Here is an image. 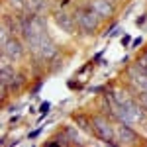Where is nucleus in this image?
Returning a JSON list of instances; mask_svg holds the SVG:
<instances>
[{
  "label": "nucleus",
  "mask_w": 147,
  "mask_h": 147,
  "mask_svg": "<svg viewBox=\"0 0 147 147\" xmlns=\"http://www.w3.org/2000/svg\"><path fill=\"white\" fill-rule=\"evenodd\" d=\"M75 22H77V28L84 35H92V34H96V30L100 26V18L88 6H80L79 10L75 12Z\"/></svg>",
  "instance_id": "obj_1"
},
{
  "label": "nucleus",
  "mask_w": 147,
  "mask_h": 147,
  "mask_svg": "<svg viewBox=\"0 0 147 147\" xmlns=\"http://www.w3.org/2000/svg\"><path fill=\"white\" fill-rule=\"evenodd\" d=\"M92 125H94V136L100 141L108 143V145H116V127L110 124V120L102 114L92 116Z\"/></svg>",
  "instance_id": "obj_2"
},
{
  "label": "nucleus",
  "mask_w": 147,
  "mask_h": 147,
  "mask_svg": "<svg viewBox=\"0 0 147 147\" xmlns=\"http://www.w3.org/2000/svg\"><path fill=\"white\" fill-rule=\"evenodd\" d=\"M24 53H26V43L20 39V35H14L6 43H2V55L8 57L12 63H18L20 59H24Z\"/></svg>",
  "instance_id": "obj_3"
},
{
  "label": "nucleus",
  "mask_w": 147,
  "mask_h": 147,
  "mask_svg": "<svg viewBox=\"0 0 147 147\" xmlns=\"http://www.w3.org/2000/svg\"><path fill=\"white\" fill-rule=\"evenodd\" d=\"M137 141H139V136H137V131L131 129V125L118 122V125H116V145H131Z\"/></svg>",
  "instance_id": "obj_4"
},
{
  "label": "nucleus",
  "mask_w": 147,
  "mask_h": 147,
  "mask_svg": "<svg viewBox=\"0 0 147 147\" xmlns=\"http://www.w3.org/2000/svg\"><path fill=\"white\" fill-rule=\"evenodd\" d=\"M127 77H129V80H131L134 88H137V92L147 90V73L139 67L137 63L127 69Z\"/></svg>",
  "instance_id": "obj_5"
},
{
  "label": "nucleus",
  "mask_w": 147,
  "mask_h": 147,
  "mask_svg": "<svg viewBox=\"0 0 147 147\" xmlns=\"http://www.w3.org/2000/svg\"><path fill=\"white\" fill-rule=\"evenodd\" d=\"M100 20H106L114 14V0H90L86 4Z\"/></svg>",
  "instance_id": "obj_6"
},
{
  "label": "nucleus",
  "mask_w": 147,
  "mask_h": 147,
  "mask_svg": "<svg viewBox=\"0 0 147 147\" xmlns=\"http://www.w3.org/2000/svg\"><path fill=\"white\" fill-rule=\"evenodd\" d=\"M55 22H57V26H59L63 32H67V34H73V32H75V28H77L75 16L67 14L65 10H57L55 12Z\"/></svg>",
  "instance_id": "obj_7"
},
{
  "label": "nucleus",
  "mask_w": 147,
  "mask_h": 147,
  "mask_svg": "<svg viewBox=\"0 0 147 147\" xmlns=\"http://www.w3.org/2000/svg\"><path fill=\"white\" fill-rule=\"evenodd\" d=\"M75 124L88 136H94V125H92V116H75Z\"/></svg>",
  "instance_id": "obj_8"
},
{
  "label": "nucleus",
  "mask_w": 147,
  "mask_h": 147,
  "mask_svg": "<svg viewBox=\"0 0 147 147\" xmlns=\"http://www.w3.org/2000/svg\"><path fill=\"white\" fill-rule=\"evenodd\" d=\"M47 0H28V10L35 16H43L47 12Z\"/></svg>",
  "instance_id": "obj_9"
},
{
  "label": "nucleus",
  "mask_w": 147,
  "mask_h": 147,
  "mask_svg": "<svg viewBox=\"0 0 147 147\" xmlns=\"http://www.w3.org/2000/svg\"><path fill=\"white\" fill-rule=\"evenodd\" d=\"M8 2V6L12 8V12H16V14H20L28 8V0H6Z\"/></svg>",
  "instance_id": "obj_10"
},
{
  "label": "nucleus",
  "mask_w": 147,
  "mask_h": 147,
  "mask_svg": "<svg viewBox=\"0 0 147 147\" xmlns=\"http://www.w3.org/2000/svg\"><path fill=\"white\" fill-rule=\"evenodd\" d=\"M63 134L67 136V139L71 141V143H82L80 137H79V129H75V127H65Z\"/></svg>",
  "instance_id": "obj_11"
},
{
  "label": "nucleus",
  "mask_w": 147,
  "mask_h": 147,
  "mask_svg": "<svg viewBox=\"0 0 147 147\" xmlns=\"http://www.w3.org/2000/svg\"><path fill=\"white\" fill-rule=\"evenodd\" d=\"M136 100H137V102H139V104H141V106H143V108L147 110V90L137 92V94H136Z\"/></svg>",
  "instance_id": "obj_12"
},
{
  "label": "nucleus",
  "mask_w": 147,
  "mask_h": 147,
  "mask_svg": "<svg viewBox=\"0 0 147 147\" xmlns=\"http://www.w3.org/2000/svg\"><path fill=\"white\" fill-rule=\"evenodd\" d=\"M137 65H139V67H141V69L147 73V53H143V55L137 59Z\"/></svg>",
  "instance_id": "obj_13"
}]
</instances>
